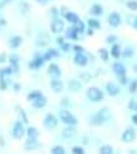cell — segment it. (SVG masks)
<instances>
[{"label":"cell","instance_id":"d6986e66","mask_svg":"<svg viewBox=\"0 0 137 154\" xmlns=\"http://www.w3.org/2000/svg\"><path fill=\"white\" fill-rule=\"evenodd\" d=\"M76 129H74V126H67V128H64V129L62 130V137L64 139H72V138H74L76 137Z\"/></svg>","mask_w":137,"mask_h":154},{"label":"cell","instance_id":"94428289","mask_svg":"<svg viewBox=\"0 0 137 154\" xmlns=\"http://www.w3.org/2000/svg\"><path fill=\"white\" fill-rule=\"evenodd\" d=\"M5 145V143H4V139L1 138V137H0V146H4Z\"/></svg>","mask_w":137,"mask_h":154},{"label":"cell","instance_id":"6125c7cd","mask_svg":"<svg viewBox=\"0 0 137 154\" xmlns=\"http://www.w3.org/2000/svg\"><path fill=\"white\" fill-rule=\"evenodd\" d=\"M37 2H38V3H40V4H45V3L48 2V0H37Z\"/></svg>","mask_w":137,"mask_h":154},{"label":"cell","instance_id":"c3c4849f","mask_svg":"<svg viewBox=\"0 0 137 154\" xmlns=\"http://www.w3.org/2000/svg\"><path fill=\"white\" fill-rule=\"evenodd\" d=\"M118 81L121 85H128V79H127V76H120L118 77Z\"/></svg>","mask_w":137,"mask_h":154},{"label":"cell","instance_id":"11a10c76","mask_svg":"<svg viewBox=\"0 0 137 154\" xmlns=\"http://www.w3.org/2000/svg\"><path fill=\"white\" fill-rule=\"evenodd\" d=\"M131 120H132V123H133L135 125H137V114H133V115H132Z\"/></svg>","mask_w":137,"mask_h":154},{"label":"cell","instance_id":"2e32d148","mask_svg":"<svg viewBox=\"0 0 137 154\" xmlns=\"http://www.w3.org/2000/svg\"><path fill=\"white\" fill-rule=\"evenodd\" d=\"M64 38H67V39H70V41H77L78 38H79V34H78L77 29L72 25V27L67 28L66 30V35H64Z\"/></svg>","mask_w":137,"mask_h":154},{"label":"cell","instance_id":"60d3db41","mask_svg":"<svg viewBox=\"0 0 137 154\" xmlns=\"http://www.w3.org/2000/svg\"><path fill=\"white\" fill-rule=\"evenodd\" d=\"M128 109L130 110H132V111H135V112H137V101L136 100H130L128 101Z\"/></svg>","mask_w":137,"mask_h":154},{"label":"cell","instance_id":"603a6c76","mask_svg":"<svg viewBox=\"0 0 137 154\" xmlns=\"http://www.w3.org/2000/svg\"><path fill=\"white\" fill-rule=\"evenodd\" d=\"M25 150H35L39 148V142L38 139H27V142L24 144Z\"/></svg>","mask_w":137,"mask_h":154},{"label":"cell","instance_id":"f5cc1de1","mask_svg":"<svg viewBox=\"0 0 137 154\" xmlns=\"http://www.w3.org/2000/svg\"><path fill=\"white\" fill-rule=\"evenodd\" d=\"M64 42H66V38H64V37H58V38H57V43L59 44V46H62Z\"/></svg>","mask_w":137,"mask_h":154},{"label":"cell","instance_id":"30bf717a","mask_svg":"<svg viewBox=\"0 0 137 154\" xmlns=\"http://www.w3.org/2000/svg\"><path fill=\"white\" fill-rule=\"evenodd\" d=\"M108 24H109L112 28L120 27V24H121V15H120L117 11H112V13H111V14L108 15Z\"/></svg>","mask_w":137,"mask_h":154},{"label":"cell","instance_id":"6da1fadb","mask_svg":"<svg viewBox=\"0 0 137 154\" xmlns=\"http://www.w3.org/2000/svg\"><path fill=\"white\" fill-rule=\"evenodd\" d=\"M111 118V111L107 107H102L97 111L92 118H91V124L93 126H101L103 125L104 121H107Z\"/></svg>","mask_w":137,"mask_h":154},{"label":"cell","instance_id":"b9f144b4","mask_svg":"<svg viewBox=\"0 0 137 154\" xmlns=\"http://www.w3.org/2000/svg\"><path fill=\"white\" fill-rule=\"evenodd\" d=\"M72 154H86V152H84V149L82 146L77 145V146H73V148H72Z\"/></svg>","mask_w":137,"mask_h":154},{"label":"cell","instance_id":"6f0895ef","mask_svg":"<svg viewBox=\"0 0 137 154\" xmlns=\"http://www.w3.org/2000/svg\"><path fill=\"white\" fill-rule=\"evenodd\" d=\"M93 34H94V30H93V29H91V28H88V29H87V35L91 37V35H93Z\"/></svg>","mask_w":137,"mask_h":154},{"label":"cell","instance_id":"44dd1931","mask_svg":"<svg viewBox=\"0 0 137 154\" xmlns=\"http://www.w3.org/2000/svg\"><path fill=\"white\" fill-rule=\"evenodd\" d=\"M55 57H59V52L55 49V48H49L47 52L43 54V60L44 61H52Z\"/></svg>","mask_w":137,"mask_h":154},{"label":"cell","instance_id":"836d02e7","mask_svg":"<svg viewBox=\"0 0 137 154\" xmlns=\"http://www.w3.org/2000/svg\"><path fill=\"white\" fill-rule=\"evenodd\" d=\"M73 27L77 29L78 34H82V33H84V32H86V24H84L82 20H79L76 25H73Z\"/></svg>","mask_w":137,"mask_h":154},{"label":"cell","instance_id":"3957f363","mask_svg":"<svg viewBox=\"0 0 137 154\" xmlns=\"http://www.w3.org/2000/svg\"><path fill=\"white\" fill-rule=\"evenodd\" d=\"M86 95H87V99H88L89 101H92V102H100V101H102L103 97H104L103 91H102L101 88L96 87V86L89 87V88L87 90Z\"/></svg>","mask_w":137,"mask_h":154},{"label":"cell","instance_id":"ffe728a7","mask_svg":"<svg viewBox=\"0 0 137 154\" xmlns=\"http://www.w3.org/2000/svg\"><path fill=\"white\" fill-rule=\"evenodd\" d=\"M106 90H107V94H108L109 96H117V95L120 94L118 86H117L116 83H113V82H107Z\"/></svg>","mask_w":137,"mask_h":154},{"label":"cell","instance_id":"ab89813d","mask_svg":"<svg viewBox=\"0 0 137 154\" xmlns=\"http://www.w3.org/2000/svg\"><path fill=\"white\" fill-rule=\"evenodd\" d=\"M19 114H20V118H22V123L23 124H29V120H28V116H27V112H25V110H23V109H20L19 110Z\"/></svg>","mask_w":137,"mask_h":154},{"label":"cell","instance_id":"8d00e7d4","mask_svg":"<svg viewBox=\"0 0 137 154\" xmlns=\"http://www.w3.org/2000/svg\"><path fill=\"white\" fill-rule=\"evenodd\" d=\"M79 79H81L83 82H89L91 79H92V76H91L89 72H81V73H79Z\"/></svg>","mask_w":137,"mask_h":154},{"label":"cell","instance_id":"9a60e30c","mask_svg":"<svg viewBox=\"0 0 137 154\" xmlns=\"http://www.w3.org/2000/svg\"><path fill=\"white\" fill-rule=\"evenodd\" d=\"M47 102H48L47 97H45L44 95H42L40 97H38L34 101H31V106H33L34 109H43V107L47 106Z\"/></svg>","mask_w":137,"mask_h":154},{"label":"cell","instance_id":"8992f818","mask_svg":"<svg viewBox=\"0 0 137 154\" xmlns=\"http://www.w3.org/2000/svg\"><path fill=\"white\" fill-rule=\"evenodd\" d=\"M136 139V131L133 128H126L125 130H123L122 135H121V140L123 143H132L133 140Z\"/></svg>","mask_w":137,"mask_h":154},{"label":"cell","instance_id":"4fadbf2b","mask_svg":"<svg viewBox=\"0 0 137 154\" xmlns=\"http://www.w3.org/2000/svg\"><path fill=\"white\" fill-rule=\"evenodd\" d=\"M9 63H10V68L13 69V73H18L19 72V56L15 53H11L9 56Z\"/></svg>","mask_w":137,"mask_h":154},{"label":"cell","instance_id":"f35d334b","mask_svg":"<svg viewBox=\"0 0 137 154\" xmlns=\"http://www.w3.org/2000/svg\"><path fill=\"white\" fill-rule=\"evenodd\" d=\"M128 90H130V92L131 94H136L137 91V80H133L128 83Z\"/></svg>","mask_w":137,"mask_h":154},{"label":"cell","instance_id":"9c48e42d","mask_svg":"<svg viewBox=\"0 0 137 154\" xmlns=\"http://www.w3.org/2000/svg\"><path fill=\"white\" fill-rule=\"evenodd\" d=\"M48 75L52 77V79H59L62 76V69L57 63H50L49 67H48Z\"/></svg>","mask_w":137,"mask_h":154},{"label":"cell","instance_id":"680465c9","mask_svg":"<svg viewBox=\"0 0 137 154\" xmlns=\"http://www.w3.org/2000/svg\"><path fill=\"white\" fill-rule=\"evenodd\" d=\"M4 25H6V20L4 18H0V27H4Z\"/></svg>","mask_w":137,"mask_h":154},{"label":"cell","instance_id":"4316f807","mask_svg":"<svg viewBox=\"0 0 137 154\" xmlns=\"http://www.w3.org/2000/svg\"><path fill=\"white\" fill-rule=\"evenodd\" d=\"M109 56H112L113 58H120L121 57V47H120V44H112V48H111L109 51Z\"/></svg>","mask_w":137,"mask_h":154},{"label":"cell","instance_id":"74e56055","mask_svg":"<svg viewBox=\"0 0 137 154\" xmlns=\"http://www.w3.org/2000/svg\"><path fill=\"white\" fill-rule=\"evenodd\" d=\"M126 5H127V8L130 10H133V11L137 10V0H128V2L126 3Z\"/></svg>","mask_w":137,"mask_h":154},{"label":"cell","instance_id":"816d5d0a","mask_svg":"<svg viewBox=\"0 0 137 154\" xmlns=\"http://www.w3.org/2000/svg\"><path fill=\"white\" fill-rule=\"evenodd\" d=\"M13 88H14V91H20V88H22V86H20V83H18V82H15L14 85H13Z\"/></svg>","mask_w":137,"mask_h":154},{"label":"cell","instance_id":"9f6ffc18","mask_svg":"<svg viewBox=\"0 0 137 154\" xmlns=\"http://www.w3.org/2000/svg\"><path fill=\"white\" fill-rule=\"evenodd\" d=\"M132 27H133V28H135V29L137 30V17H135V18H133V22H132Z\"/></svg>","mask_w":137,"mask_h":154},{"label":"cell","instance_id":"f907efd6","mask_svg":"<svg viewBox=\"0 0 137 154\" xmlns=\"http://www.w3.org/2000/svg\"><path fill=\"white\" fill-rule=\"evenodd\" d=\"M6 60H8L6 54H5V53H0V63H5Z\"/></svg>","mask_w":137,"mask_h":154},{"label":"cell","instance_id":"bcb514c9","mask_svg":"<svg viewBox=\"0 0 137 154\" xmlns=\"http://www.w3.org/2000/svg\"><path fill=\"white\" fill-rule=\"evenodd\" d=\"M50 15L53 17V19H57L58 18V15H59V10H58L55 6H53V8L50 9Z\"/></svg>","mask_w":137,"mask_h":154},{"label":"cell","instance_id":"cb8c5ba5","mask_svg":"<svg viewBox=\"0 0 137 154\" xmlns=\"http://www.w3.org/2000/svg\"><path fill=\"white\" fill-rule=\"evenodd\" d=\"M48 44H49V37L48 35H45L44 33L38 35V38H37V46L38 47H45V46H48Z\"/></svg>","mask_w":137,"mask_h":154},{"label":"cell","instance_id":"91938a15","mask_svg":"<svg viewBox=\"0 0 137 154\" xmlns=\"http://www.w3.org/2000/svg\"><path fill=\"white\" fill-rule=\"evenodd\" d=\"M128 154H137V149H131V150H128Z\"/></svg>","mask_w":137,"mask_h":154},{"label":"cell","instance_id":"8fae6325","mask_svg":"<svg viewBox=\"0 0 137 154\" xmlns=\"http://www.w3.org/2000/svg\"><path fill=\"white\" fill-rule=\"evenodd\" d=\"M73 61L76 65L79 67H86L88 65V57L84 53H76L73 57Z\"/></svg>","mask_w":137,"mask_h":154},{"label":"cell","instance_id":"ba28073f","mask_svg":"<svg viewBox=\"0 0 137 154\" xmlns=\"http://www.w3.org/2000/svg\"><path fill=\"white\" fill-rule=\"evenodd\" d=\"M44 60H43V56L42 54H35L34 58L29 62V68L30 69H39L43 65H44Z\"/></svg>","mask_w":137,"mask_h":154},{"label":"cell","instance_id":"d590c367","mask_svg":"<svg viewBox=\"0 0 137 154\" xmlns=\"http://www.w3.org/2000/svg\"><path fill=\"white\" fill-rule=\"evenodd\" d=\"M8 85H9L8 77H0V90L4 91V90L8 88Z\"/></svg>","mask_w":137,"mask_h":154},{"label":"cell","instance_id":"5bb4252c","mask_svg":"<svg viewBox=\"0 0 137 154\" xmlns=\"http://www.w3.org/2000/svg\"><path fill=\"white\" fill-rule=\"evenodd\" d=\"M112 69H113V72L116 73L117 77L126 76V67L123 66V63H121V62H115L112 65Z\"/></svg>","mask_w":137,"mask_h":154},{"label":"cell","instance_id":"ee69618b","mask_svg":"<svg viewBox=\"0 0 137 154\" xmlns=\"http://www.w3.org/2000/svg\"><path fill=\"white\" fill-rule=\"evenodd\" d=\"M61 106L62 107H69L70 106V101H69V99H67V97H63L62 100H61Z\"/></svg>","mask_w":137,"mask_h":154},{"label":"cell","instance_id":"e0dca14e","mask_svg":"<svg viewBox=\"0 0 137 154\" xmlns=\"http://www.w3.org/2000/svg\"><path fill=\"white\" fill-rule=\"evenodd\" d=\"M68 88L70 90V91H73V92L81 91V88H82V82H81L79 80L72 79V80L68 81Z\"/></svg>","mask_w":137,"mask_h":154},{"label":"cell","instance_id":"277c9868","mask_svg":"<svg viewBox=\"0 0 137 154\" xmlns=\"http://www.w3.org/2000/svg\"><path fill=\"white\" fill-rule=\"evenodd\" d=\"M11 135H13V138L16 139V140L22 139L25 135V128H24V124L22 123L20 120H16L14 123V125H13Z\"/></svg>","mask_w":137,"mask_h":154},{"label":"cell","instance_id":"1f68e13d","mask_svg":"<svg viewBox=\"0 0 137 154\" xmlns=\"http://www.w3.org/2000/svg\"><path fill=\"white\" fill-rule=\"evenodd\" d=\"M10 75H13V69L10 68V66L0 68V77H9Z\"/></svg>","mask_w":137,"mask_h":154},{"label":"cell","instance_id":"7c38bea8","mask_svg":"<svg viewBox=\"0 0 137 154\" xmlns=\"http://www.w3.org/2000/svg\"><path fill=\"white\" fill-rule=\"evenodd\" d=\"M49 85H50V88L53 90L55 94H61L63 91V88H64V83L59 79H52Z\"/></svg>","mask_w":137,"mask_h":154},{"label":"cell","instance_id":"f6af8a7d","mask_svg":"<svg viewBox=\"0 0 137 154\" xmlns=\"http://www.w3.org/2000/svg\"><path fill=\"white\" fill-rule=\"evenodd\" d=\"M107 43L108 44H116V42H117V37L116 35H113V34H111V35H108L107 37Z\"/></svg>","mask_w":137,"mask_h":154},{"label":"cell","instance_id":"681fc988","mask_svg":"<svg viewBox=\"0 0 137 154\" xmlns=\"http://www.w3.org/2000/svg\"><path fill=\"white\" fill-rule=\"evenodd\" d=\"M61 48H62V51H63V52H68V51L70 49V44H69V43H66V42H64V43L62 44V46H61Z\"/></svg>","mask_w":137,"mask_h":154},{"label":"cell","instance_id":"4dcf8cb0","mask_svg":"<svg viewBox=\"0 0 137 154\" xmlns=\"http://www.w3.org/2000/svg\"><path fill=\"white\" fill-rule=\"evenodd\" d=\"M98 154H113V148L111 145H102L98 150Z\"/></svg>","mask_w":137,"mask_h":154},{"label":"cell","instance_id":"5b68a950","mask_svg":"<svg viewBox=\"0 0 137 154\" xmlns=\"http://www.w3.org/2000/svg\"><path fill=\"white\" fill-rule=\"evenodd\" d=\"M43 125L45 129H48V130H52V129H54V128H57V125H58L57 116L53 114H47L43 120Z\"/></svg>","mask_w":137,"mask_h":154},{"label":"cell","instance_id":"7a4b0ae2","mask_svg":"<svg viewBox=\"0 0 137 154\" xmlns=\"http://www.w3.org/2000/svg\"><path fill=\"white\" fill-rule=\"evenodd\" d=\"M59 119L67 126H77L78 124V119L69 110H67V109H62L59 111Z\"/></svg>","mask_w":137,"mask_h":154},{"label":"cell","instance_id":"e575fe53","mask_svg":"<svg viewBox=\"0 0 137 154\" xmlns=\"http://www.w3.org/2000/svg\"><path fill=\"white\" fill-rule=\"evenodd\" d=\"M98 54H100V57H101L102 61H107L108 57H109V52H108L106 48H100V49H98Z\"/></svg>","mask_w":137,"mask_h":154},{"label":"cell","instance_id":"f546056e","mask_svg":"<svg viewBox=\"0 0 137 154\" xmlns=\"http://www.w3.org/2000/svg\"><path fill=\"white\" fill-rule=\"evenodd\" d=\"M133 54H135V49L132 47H126L121 53V56H123L125 58H131V57H133Z\"/></svg>","mask_w":137,"mask_h":154},{"label":"cell","instance_id":"f1b7e54d","mask_svg":"<svg viewBox=\"0 0 137 154\" xmlns=\"http://www.w3.org/2000/svg\"><path fill=\"white\" fill-rule=\"evenodd\" d=\"M43 94H42V91H39V90H34V91H30L29 94H28V96H27V99L31 102V101H34L35 99H38V97H40Z\"/></svg>","mask_w":137,"mask_h":154},{"label":"cell","instance_id":"484cf974","mask_svg":"<svg viewBox=\"0 0 137 154\" xmlns=\"http://www.w3.org/2000/svg\"><path fill=\"white\" fill-rule=\"evenodd\" d=\"M89 13H91L92 15H96V17L102 15V14H103V8H102V5H100V4H93L92 6H91Z\"/></svg>","mask_w":137,"mask_h":154},{"label":"cell","instance_id":"83f0119b","mask_svg":"<svg viewBox=\"0 0 137 154\" xmlns=\"http://www.w3.org/2000/svg\"><path fill=\"white\" fill-rule=\"evenodd\" d=\"M87 25H88V28L93 29V30L101 28V23H100V20H97V19H94V18L88 19V20H87Z\"/></svg>","mask_w":137,"mask_h":154},{"label":"cell","instance_id":"be15d7a7","mask_svg":"<svg viewBox=\"0 0 137 154\" xmlns=\"http://www.w3.org/2000/svg\"><path fill=\"white\" fill-rule=\"evenodd\" d=\"M133 69H135V71H137V66H135V67H133Z\"/></svg>","mask_w":137,"mask_h":154},{"label":"cell","instance_id":"ac0fdd59","mask_svg":"<svg viewBox=\"0 0 137 154\" xmlns=\"http://www.w3.org/2000/svg\"><path fill=\"white\" fill-rule=\"evenodd\" d=\"M22 43H23V38L20 35H14L9 39V47L11 49H16L22 46Z\"/></svg>","mask_w":137,"mask_h":154},{"label":"cell","instance_id":"db71d44e","mask_svg":"<svg viewBox=\"0 0 137 154\" xmlns=\"http://www.w3.org/2000/svg\"><path fill=\"white\" fill-rule=\"evenodd\" d=\"M68 11H69V10H68V9L66 8V6H62V8H61V13H59V14L64 17V15H66V14H67V13H68Z\"/></svg>","mask_w":137,"mask_h":154},{"label":"cell","instance_id":"7bdbcfd3","mask_svg":"<svg viewBox=\"0 0 137 154\" xmlns=\"http://www.w3.org/2000/svg\"><path fill=\"white\" fill-rule=\"evenodd\" d=\"M20 11L25 15L29 11V5L27 3H20Z\"/></svg>","mask_w":137,"mask_h":154},{"label":"cell","instance_id":"7dc6e473","mask_svg":"<svg viewBox=\"0 0 137 154\" xmlns=\"http://www.w3.org/2000/svg\"><path fill=\"white\" fill-rule=\"evenodd\" d=\"M73 51L76 53H84V48L82 46H78V44H74L73 46Z\"/></svg>","mask_w":137,"mask_h":154},{"label":"cell","instance_id":"52a82bcc","mask_svg":"<svg viewBox=\"0 0 137 154\" xmlns=\"http://www.w3.org/2000/svg\"><path fill=\"white\" fill-rule=\"evenodd\" d=\"M50 30H52V33H54V34L62 33V32L64 30V22L59 18L53 19L52 23H50Z\"/></svg>","mask_w":137,"mask_h":154},{"label":"cell","instance_id":"d4e9b609","mask_svg":"<svg viewBox=\"0 0 137 154\" xmlns=\"http://www.w3.org/2000/svg\"><path fill=\"white\" fill-rule=\"evenodd\" d=\"M25 134H27V139H38V137H39V131L34 126H29L28 129L25 130Z\"/></svg>","mask_w":137,"mask_h":154},{"label":"cell","instance_id":"d6a6232c","mask_svg":"<svg viewBox=\"0 0 137 154\" xmlns=\"http://www.w3.org/2000/svg\"><path fill=\"white\" fill-rule=\"evenodd\" d=\"M50 154H66V149L62 145H55L50 149Z\"/></svg>","mask_w":137,"mask_h":154},{"label":"cell","instance_id":"7402d4cb","mask_svg":"<svg viewBox=\"0 0 137 154\" xmlns=\"http://www.w3.org/2000/svg\"><path fill=\"white\" fill-rule=\"evenodd\" d=\"M64 18H66V20L69 22L72 25H76L78 22L81 20L79 17H78V14H77V13H74V11H68L67 14L64 15Z\"/></svg>","mask_w":137,"mask_h":154}]
</instances>
